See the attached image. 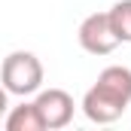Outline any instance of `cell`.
<instances>
[{
  "label": "cell",
  "instance_id": "cell-5",
  "mask_svg": "<svg viewBox=\"0 0 131 131\" xmlns=\"http://www.w3.org/2000/svg\"><path fill=\"white\" fill-rule=\"evenodd\" d=\"M9 131H43V119L37 113V107L31 104H21V107H12L6 113V122H3Z\"/></svg>",
  "mask_w": 131,
  "mask_h": 131
},
{
  "label": "cell",
  "instance_id": "cell-2",
  "mask_svg": "<svg viewBox=\"0 0 131 131\" xmlns=\"http://www.w3.org/2000/svg\"><path fill=\"white\" fill-rule=\"evenodd\" d=\"M0 82L9 95H21L28 98L34 92L43 89V64L34 52H9L3 58V67H0Z\"/></svg>",
  "mask_w": 131,
  "mask_h": 131
},
{
  "label": "cell",
  "instance_id": "cell-6",
  "mask_svg": "<svg viewBox=\"0 0 131 131\" xmlns=\"http://www.w3.org/2000/svg\"><path fill=\"white\" fill-rule=\"evenodd\" d=\"M110 28L119 37V43H131V0H119L107 9Z\"/></svg>",
  "mask_w": 131,
  "mask_h": 131
},
{
  "label": "cell",
  "instance_id": "cell-1",
  "mask_svg": "<svg viewBox=\"0 0 131 131\" xmlns=\"http://www.w3.org/2000/svg\"><path fill=\"white\" fill-rule=\"evenodd\" d=\"M128 104H131V70L122 64H110L101 70L98 82L85 92L82 113L89 122L110 125L128 110Z\"/></svg>",
  "mask_w": 131,
  "mask_h": 131
},
{
  "label": "cell",
  "instance_id": "cell-7",
  "mask_svg": "<svg viewBox=\"0 0 131 131\" xmlns=\"http://www.w3.org/2000/svg\"><path fill=\"white\" fill-rule=\"evenodd\" d=\"M6 95H9V92L0 85V116H3V113H6V107H9V104H6Z\"/></svg>",
  "mask_w": 131,
  "mask_h": 131
},
{
  "label": "cell",
  "instance_id": "cell-4",
  "mask_svg": "<svg viewBox=\"0 0 131 131\" xmlns=\"http://www.w3.org/2000/svg\"><path fill=\"white\" fill-rule=\"evenodd\" d=\"M34 107L43 119V128H49V131L67 128L70 119H73V98L64 89H43L34 101Z\"/></svg>",
  "mask_w": 131,
  "mask_h": 131
},
{
  "label": "cell",
  "instance_id": "cell-3",
  "mask_svg": "<svg viewBox=\"0 0 131 131\" xmlns=\"http://www.w3.org/2000/svg\"><path fill=\"white\" fill-rule=\"evenodd\" d=\"M76 37H79V46H82L89 55H110V52L119 46V37L110 28L107 12H92V15H85Z\"/></svg>",
  "mask_w": 131,
  "mask_h": 131
}]
</instances>
